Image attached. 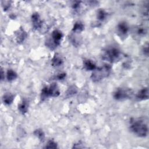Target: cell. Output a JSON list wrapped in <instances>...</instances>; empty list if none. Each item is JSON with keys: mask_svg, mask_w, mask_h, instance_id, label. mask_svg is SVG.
Returning <instances> with one entry per match:
<instances>
[{"mask_svg": "<svg viewBox=\"0 0 149 149\" xmlns=\"http://www.w3.org/2000/svg\"><path fill=\"white\" fill-rule=\"evenodd\" d=\"M143 52L144 54V55H145L146 56H148V44L147 42L146 45H144V46L143 48Z\"/></svg>", "mask_w": 149, "mask_h": 149, "instance_id": "cell-22", "label": "cell"}, {"mask_svg": "<svg viewBox=\"0 0 149 149\" xmlns=\"http://www.w3.org/2000/svg\"><path fill=\"white\" fill-rule=\"evenodd\" d=\"M31 22L34 29L38 30L41 29V27L42 26V22L38 13H34L31 15Z\"/></svg>", "mask_w": 149, "mask_h": 149, "instance_id": "cell-8", "label": "cell"}, {"mask_svg": "<svg viewBox=\"0 0 149 149\" xmlns=\"http://www.w3.org/2000/svg\"><path fill=\"white\" fill-rule=\"evenodd\" d=\"M5 3V5H2L3 9L5 10H8L10 6V1H3Z\"/></svg>", "mask_w": 149, "mask_h": 149, "instance_id": "cell-23", "label": "cell"}, {"mask_svg": "<svg viewBox=\"0 0 149 149\" xmlns=\"http://www.w3.org/2000/svg\"><path fill=\"white\" fill-rule=\"evenodd\" d=\"M84 24L81 22H77L73 25L72 31L76 33H79L84 30Z\"/></svg>", "mask_w": 149, "mask_h": 149, "instance_id": "cell-15", "label": "cell"}, {"mask_svg": "<svg viewBox=\"0 0 149 149\" xmlns=\"http://www.w3.org/2000/svg\"><path fill=\"white\" fill-rule=\"evenodd\" d=\"M63 37L62 33L59 30H55L51 34V39L47 41V46L51 49H54L61 44V40Z\"/></svg>", "mask_w": 149, "mask_h": 149, "instance_id": "cell-6", "label": "cell"}, {"mask_svg": "<svg viewBox=\"0 0 149 149\" xmlns=\"http://www.w3.org/2000/svg\"><path fill=\"white\" fill-rule=\"evenodd\" d=\"M34 134L36 137H37L40 141H44V138H45V134L41 129H38L35 130L34 132Z\"/></svg>", "mask_w": 149, "mask_h": 149, "instance_id": "cell-19", "label": "cell"}, {"mask_svg": "<svg viewBox=\"0 0 149 149\" xmlns=\"http://www.w3.org/2000/svg\"><path fill=\"white\" fill-rule=\"evenodd\" d=\"M146 33H147V30L145 27H142V26H139L137 27V29L136 30V34L138 36H144Z\"/></svg>", "mask_w": 149, "mask_h": 149, "instance_id": "cell-21", "label": "cell"}, {"mask_svg": "<svg viewBox=\"0 0 149 149\" xmlns=\"http://www.w3.org/2000/svg\"><path fill=\"white\" fill-rule=\"evenodd\" d=\"M58 147L57 144L54 140H49L47 143L46 146H45V148H56Z\"/></svg>", "mask_w": 149, "mask_h": 149, "instance_id": "cell-20", "label": "cell"}, {"mask_svg": "<svg viewBox=\"0 0 149 149\" xmlns=\"http://www.w3.org/2000/svg\"><path fill=\"white\" fill-rule=\"evenodd\" d=\"M63 63V59L61 56V55L58 54H55L51 59V65L54 67H59L62 65Z\"/></svg>", "mask_w": 149, "mask_h": 149, "instance_id": "cell-10", "label": "cell"}, {"mask_svg": "<svg viewBox=\"0 0 149 149\" xmlns=\"http://www.w3.org/2000/svg\"><path fill=\"white\" fill-rule=\"evenodd\" d=\"M130 130L140 137H145L148 134V125L144 119L132 118L130 120Z\"/></svg>", "mask_w": 149, "mask_h": 149, "instance_id": "cell-1", "label": "cell"}, {"mask_svg": "<svg viewBox=\"0 0 149 149\" xmlns=\"http://www.w3.org/2000/svg\"><path fill=\"white\" fill-rule=\"evenodd\" d=\"M116 32L120 38H126L129 32V26L126 22H120L117 26Z\"/></svg>", "mask_w": 149, "mask_h": 149, "instance_id": "cell-7", "label": "cell"}, {"mask_svg": "<svg viewBox=\"0 0 149 149\" xmlns=\"http://www.w3.org/2000/svg\"><path fill=\"white\" fill-rule=\"evenodd\" d=\"M107 16V13L102 9H100L98 10L97 14V18L98 20L104 21Z\"/></svg>", "mask_w": 149, "mask_h": 149, "instance_id": "cell-18", "label": "cell"}, {"mask_svg": "<svg viewBox=\"0 0 149 149\" xmlns=\"http://www.w3.org/2000/svg\"><path fill=\"white\" fill-rule=\"evenodd\" d=\"M111 71V66L109 65H104V66L96 68L91 76V79L94 82H98L100 80L107 77Z\"/></svg>", "mask_w": 149, "mask_h": 149, "instance_id": "cell-2", "label": "cell"}, {"mask_svg": "<svg viewBox=\"0 0 149 149\" xmlns=\"http://www.w3.org/2000/svg\"><path fill=\"white\" fill-rule=\"evenodd\" d=\"M83 66L87 70H94L96 69L95 63L90 59H86L83 61Z\"/></svg>", "mask_w": 149, "mask_h": 149, "instance_id": "cell-12", "label": "cell"}, {"mask_svg": "<svg viewBox=\"0 0 149 149\" xmlns=\"http://www.w3.org/2000/svg\"><path fill=\"white\" fill-rule=\"evenodd\" d=\"M77 92V89L76 87H74V86H70V87L68 88V89L67 90V91H66V97L68 98L71 97L73 95H74V94H76Z\"/></svg>", "mask_w": 149, "mask_h": 149, "instance_id": "cell-17", "label": "cell"}, {"mask_svg": "<svg viewBox=\"0 0 149 149\" xmlns=\"http://www.w3.org/2000/svg\"><path fill=\"white\" fill-rule=\"evenodd\" d=\"M60 91L58 85L54 83L49 86H45L42 88L41 93V98L42 100L46 99L49 97H57L59 95Z\"/></svg>", "mask_w": 149, "mask_h": 149, "instance_id": "cell-4", "label": "cell"}, {"mask_svg": "<svg viewBox=\"0 0 149 149\" xmlns=\"http://www.w3.org/2000/svg\"><path fill=\"white\" fill-rule=\"evenodd\" d=\"M17 77V74L15 71L12 69H9L6 73V79L9 81H12Z\"/></svg>", "mask_w": 149, "mask_h": 149, "instance_id": "cell-16", "label": "cell"}, {"mask_svg": "<svg viewBox=\"0 0 149 149\" xmlns=\"http://www.w3.org/2000/svg\"><path fill=\"white\" fill-rule=\"evenodd\" d=\"M136 98L138 101L146 100L148 98V89L145 87L140 90L136 94Z\"/></svg>", "mask_w": 149, "mask_h": 149, "instance_id": "cell-9", "label": "cell"}, {"mask_svg": "<svg viewBox=\"0 0 149 149\" xmlns=\"http://www.w3.org/2000/svg\"><path fill=\"white\" fill-rule=\"evenodd\" d=\"M29 108L28 101L26 100H23L20 103L18 104V110L22 114H25L27 112Z\"/></svg>", "mask_w": 149, "mask_h": 149, "instance_id": "cell-13", "label": "cell"}, {"mask_svg": "<svg viewBox=\"0 0 149 149\" xmlns=\"http://www.w3.org/2000/svg\"><path fill=\"white\" fill-rule=\"evenodd\" d=\"M14 98V95L13 94L10 93H6L3 95L2 97V101L4 104L9 105L13 102Z\"/></svg>", "mask_w": 149, "mask_h": 149, "instance_id": "cell-14", "label": "cell"}, {"mask_svg": "<svg viewBox=\"0 0 149 149\" xmlns=\"http://www.w3.org/2000/svg\"><path fill=\"white\" fill-rule=\"evenodd\" d=\"M121 58L120 51L115 47L107 48L102 53V58L110 62H116Z\"/></svg>", "mask_w": 149, "mask_h": 149, "instance_id": "cell-3", "label": "cell"}, {"mask_svg": "<svg viewBox=\"0 0 149 149\" xmlns=\"http://www.w3.org/2000/svg\"><path fill=\"white\" fill-rule=\"evenodd\" d=\"M65 77H66V73H62L58 74L56 76L55 78H56L57 80H63Z\"/></svg>", "mask_w": 149, "mask_h": 149, "instance_id": "cell-24", "label": "cell"}, {"mask_svg": "<svg viewBox=\"0 0 149 149\" xmlns=\"http://www.w3.org/2000/svg\"><path fill=\"white\" fill-rule=\"evenodd\" d=\"M16 41L18 43H21L24 41L26 38L27 37L26 32L22 29L20 28L16 33Z\"/></svg>", "mask_w": 149, "mask_h": 149, "instance_id": "cell-11", "label": "cell"}, {"mask_svg": "<svg viewBox=\"0 0 149 149\" xmlns=\"http://www.w3.org/2000/svg\"><path fill=\"white\" fill-rule=\"evenodd\" d=\"M1 79L2 80H3V74H4V73H3V70H2V69H1Z\"/></svg>", "mask_w": 149, "mask_h": 149, "instance_id": "cell-25", "label": "cell"}, {"mask_svg": "<svg viewBox=\"0 0 149 149\" xmlns=\"http://www.w3.org/2000/svg\"><path fill=\"white\" fill-rule=\"evenodd\" d=\"M133 91L129 88L121 87L117 88L113 94L114 99L118 101H122L131 98L133 95Z\"/></svg>", "mask_w": 149, "mask_h": 149, "instance_id": "cell-5", "label": "cell"}]
</instances>
